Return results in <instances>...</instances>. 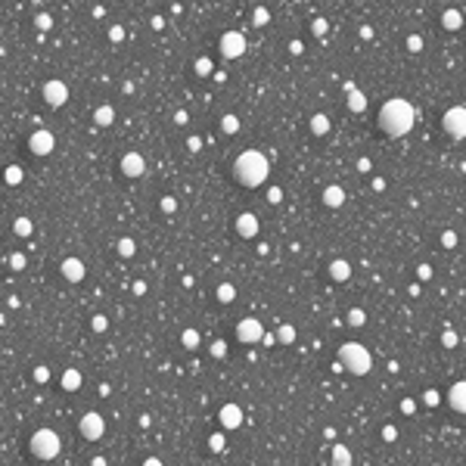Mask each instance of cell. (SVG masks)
<instances>
[{
  "instance_id": "obj_39",
  "label": "cell",
  "mask_w": 466,
  "mask_h": 466,
  "mask_svg": "<svg viewBox=\"0 0 466 466\" xmlns=\"http://www.w3.org/2000/svg\"><path fill=\"white\" fill-rule=\"evenodd\" d=\"M159 205H162V211H165V214L177 211V199H174V196H162V202H159Z\"/></svg>"
},
{
  "instance_id": "obj_7",
  "label": "cell",
  "mask_w": 466,
  "mask_h": 466,
  "mask_svg": "<svg viewBox=\"0 0 466 466\" xmlns=\"http://www.w3.org/2000/svg\"><path fill=\"white\" fill-rule=\"evenodd\" d=\"M237 339H240L243 345H258L261 339H264V327H261V320H255V317L240 320V324H237Z\"/></svg>"
},
{
  "instance_id": "obj_22",
  "label": "cell",
  "mask_w": 466,
  "mask_h": 466,
  "mask_svg": "<svg viewBox=\"0 0 466 466\" xmlns=\"http://www.w3.org/2000/svg\"><path fill=\"white\" fill-rule=\"evenodd\" d=\"M348 109H351V112H364V109H367V94L351 91V94H348Z\"/></svg>"
},
{
  "instance_id": "obj_20",
  "label": "cell",
  "mask_w": 466,
  "mask_h": 466,
  "mask_svg": "<svg viewBox=\"0 0 466 466\" xmlns=\"http://www.w3.org/2000/svg\"><path fill=\"white\" fill-rule=\"evenodd\" d=\"M94 121L100 124V128H109V124L115 121V109L112 106H100V109L94 112Z\"/></svg>"
},
{
  "instance_id": "obj_42",
  "label": "cell",
  "mask_w": 466,
  "mask_h": 466,
  "mask_svg": "<svg viewBox=\"0 0 466 466\" xmlns=\"http://www.w3.org/2000/svg\"><path fill=\"white\" fill-rule=\"evenodd\" d=\"M211 357H227V342H221V339H218V342L211 345Z\"/></svg>"
},
{
  "instance_id": "obj_18",
  "label": "cell",
  "mask_w": 466,
  "mask_h": 466,
  "mask_svg": "<svg viewBox=\"0 0 466 466\" xmlns=\"http://www.w3.org/2000/svg\"><path fill=\"white\" fill-rule=\"evenodd\" d=\"M81 382H84V376H81V370H75V367H68V370L62 373V389H65V392H78V389H81Z\"/></svg>"
},
{
  "instance_id": "obj_21",
  "label": "cell",
  "mask_w": 466,
  "mask_h": 466,
  "mask_svg": "<svg viewBox=\"0 0 466 466\" xmlns=\"http://www.w3.org/2000/svg\"><path fill=\"white\" fill-rule=\"evenodd\" d=\"M333 466H351V451L345 444H336L333 447Z\"/></svg>"
},
{
  "instance_id": "obj_1",
  "label": "cell",
  "mask_w": 466,
  "mask_h": 466,
  "mask_svg": "<svg viewBox=\"0 0 466 466\" xmlns=\"http://www.w3.org/2000/svg\"><path fill=\"white\" fill-rule=\"evenodd\" d=\"M414 121H417V109L410 106L407 100H389L382 103V109H379V128L392 137H404L410 128H414Z\"/></svg>"
},
{
  "instance_id": "obj_4",
  "label": "cell",
  "mask_w": 466,
  "mask_h": 466,
  "mask_svg": "<svg viewBox=\"0 0 466 466\" xmlns=\"http://www.w3.org/2000/svg\"><path fill=\"white\" fill-rule=\"evenodd\" d=\"M59 451H62V441H59V435L53 432V429L44 426V429H38V432L31 435V454L38 460H56Z\"/></svg>"
},
{
  "instance_id": "obj_49",
  "label": "cell",
  "mask_w": 466,
  "mask_h": 466,
  "mask_svg": "<svg viewBox=\"0 0 466 466\" xmlns=\"http://www.w3.org/2000/svg\"><path fill=\"white\" fill-rule=\"evenodd\" d=\"M401 410H404V414H414V410H417V401H414V398H404V401H401Z\"/></svg>"
},
{
  "instance_id": "obj_19",
  "label": "cell",
  "mask_w": 466,
  "mask_h": 466,
  "mask_svg": "<svg viewBox=\"0 0 466 466\" xmlns=\"http://www.w3.org/2000/svg\"><path fill=\"white\" fill-rule=\"evenodd\" d=\"M441 25H444L447 31H457V28L463 25V16H460V10H454V7H451V10H444V13H441Z\"/></svg>"
},
{
  "instance_id": "obj_37",
  "label": "cell",
  "mask_w": 466,
  "mask_h": 466,
  "mask_svg": "<svg viewBox=\"0 0 466 466\" xmlns=\"http://www.w3.org/2000/svg\"><path fill=\"white\" fill-rule=\"evenodd\" d=\"M91 327H94V333H106V327H109V320H106L103 314H94V320H91Z\"/></svg>"
},
{
  "instance_id": "obj_5",
  "label": "cell",
  "mask_w": 466,
  "mask_h": 466,
  "mask_svg": "<svg viewBox=\"0 0 466 466\" xmlns=\"http://www.w3.org/2000/svg\"><path fill=\"white\" fill-rule=\"evenodd\" d=\"M441 128L454 140H463L466 137V106H451V109L441 115Z\"/></svg>"
},
{
  "instance_id": "obj_11",
  "label": "cell",
  "mask_w": 466,
  "mask_h": 466,
  "mask_svg": "<svg viewBox=\"0 0 466 466\" xmlns=\"http://www.w3.org/2000/svg\"><path fill=\"white\" fill-rule=\"evenodd\" d=\"M28 146H31L34 156H50L53 146H56V137H53L50 131H34V134L28 137Z\"/></svg>"
},
{
  "instance_id": "obj_28",
  "label": "cell",
  "mask_w": 466,
  "mask_h": 466,
  "mask_svg": "<svg viewBox=\"0 0 466 466\" xmlns=\"http://www.w3.org/2000/svg\"><path fill=\"white\" fill-rule=\"evenodd\" d=\"M221 128H224V134H237L240 131V118L237 115H224L221 118Z\"/></svg>"
},
{
  "instance_id": "obj_44",
  "label": "cell",
  "mask_w": 466,
  "mask_h": 466,
  "mask_svg": "<svg viewBox=\"0 0 466 466\" xmlns=\"http://www.w3.org/2000/svg\"><path fill=\"white\" fill-rule=\"evenodd\" d=\"M280 199H283V190H280V187H271V190H267V202H274V205H277Z\"/></svg>"
},
{
  "instance_id": "obj_48",
  "label": "cell",
  "mask_w": 466,
  "mask_h": 466,
  "mask_svg": "<svg viewBox=\"0 0 466 466\" xmlns=\"http://www.w3.org/2000/svg\"><path fill=\"white\" fill-rule=\"evenodd\" d=\"M34 379H38V382H47V379H50V370H47V367H38V370H34Z\"/></svg>"
},
{
  "instance_id": "obj_16",
  "label": "cell",
  "mask_w": 466,
  "mask_h": 466,
  "mask_svg": "<svg viewBox=\"0 0 466 466\" xmlns=\"http://www.w3.org/2000/svg\"><path fill=\"white\" fill-rule=\"evenodd\" d=\"M324 202H327L330 208H339V205L345 202V190L339 187V184H330V187L324 190Z\"/></svg>"
},
{
  "instance_id": "obj_52",
  "label": "cell",
  "mask_w": 466,
  "mask_h": 466,
  "mask_svg": "<svg viewBox=\"0 0 466 466\" xmlns=\"http://www.w3.org/2000/svg\"><path fill=\"white\" fill-rule=\"evenodd\" d=\"M373 165H370V159H357V171H370Z\"/></svg>"
},
{
  "instance_id": "obj_35",
  "label": "cell",
  "mask_w": 466,
  "mask_h": 466,
  "mask_svg": "<svg viewBox=\"0 0 466 466\" xmlns=\"http://www.w3.org/2000/svg\"><path fill=\"white\" fill-rule=\"evenodd\" d=\"M34 25H38V28H44V31H47V28L53 25V16H50V13H38V16H34Z\"/></svg>"
},
{
  "instance_id": "obj_36",
  "label": "cell",
  "mask_w": 466,
  "mask_h": 466,
  "mask_svg": "<svg viewBox=\"0 0 466 466\" xmlns=\"http://www.w3.org/2000/svg\"><path fill=\"white\" fill-rule=\"evenodd\" d=\"M267 19H271V13H267L264 7H255V13H252V22H255V25H264Z\"/></svg>"
},
{
  "instance_id": "obj_32",
  "label": "cell",
  "mask_w": 466,
  "mask_h": 466,
  "mask_svg": "<svg viewBox=\"0 0 466 466\" xmlns=\"http://www.w3.org/2000/svg\"><path fill=\"white\" fill-rule=\"evenodd\" d=\"M311 31H314V34H317V38H320V34H327V31H330V22L324 19V16H317V19L311 22Z\"/></svg>"
},
{
  "instance_id": "obj_46",
  "label": "cell",
  "mask_w": 466,
  "mask_h": 466,
  "mask_svg": "<svg viewBox=\"0 0 466 466\" xmlns=\"http://www.w3.org/2000/svg\"><path fill=\"white\" fill-rule=\"evenodd\" d=\"M187 149H190V152H199V149H202V140H199V137H190V140H187Z\"/></svg>"
},
{
  "instance_id": "obj_53",
  "label": "cell",
  "mask_w": 466,
  "mask_h": 466,
  "mask_svg": "<svg viewBox=\"0 0 466 466\" xmlns=\"http://www.w3.org/2000/svg\"><path fill=\"white\" fill-rule=\"evenodd\" d=\"M301 50H304V47H301V41H292V44H289V53H295V56H298Z\"/></svg>"
},
{
  "instance_id": "obj_15",
  "label": "cell",
  "mask_w": 466,
  "mask_h": 466,
  "mask_svg": "<svg viewBox=\"0 0 466 466\" xmlns=\"http://www.w3.org/2000/svg\"><path fill=\"white\" fill-rule=\"evenodd\" d=\"M62 277L68 283H81L84 280V261L81 258H65L62 261Z\"/></svg>"
},
{
  "instance_id": "obj_17",
  "label": "cell",
  "mask_w": 466,
  "mask_h": 466,
  "mask_svg": "<svg viewBox=\"0 0 466 466\" xmlns=\"http://www.w3.org/2000/svg\"><path fill=\"white\" fill-rule=\"evenodd\" d=\"M330 277L339 280V283H345V280L351 277V264H348L345 258H336V261L330 264Z\"/></svg>"
},
{
  "instance_id": "obj_45",
  "label": "cell",
  "mask_w": 466,
  "mask_h": 466,
  "mask_svg": "<svg viewBox=\"0 0 466 466\" xmlns=\"http://www.w3.org/2000/svg\"><path fill=\"white\" fill-rule=\"evenodd\" d=\"M10 267H13V271H22V267H25V255H13L10 258Z\"/></svg>"
},
{
  "instance_id": "obj_41",
  "label": "cell",
  "mask_w": 466,
  "mask_h": 466,
  "mask_svg": "<svg viewBox=\"0 0 466 466\" xmlns=\"http://www.w3.org/2000/svg\"><path fill=\"white\" fill-rule=\"evenodd\" d=\"M407 50H414V53L423 50V38H420V34H410V38H407Z\"/></svg>"
},
{
  "instance_id": "obj_6",
  "label": "cell",
  "mask_w": 466,
  "mask_h": 466,
  "mask_svg": "<svg viewBox=\"0 0 466 466\" xmlns=\"http://www.w3.org/2000/svg\"><path fill=\"white\" fill-rule=\"evenodd\" d=\"M218 47H221V56L224 59H240L243 53H246V34L243 31H224L221 41H218Z\"/></svg>"
},
{
  "instance_id": "obj_29",
  "label": "cell",
  "mask_w": 466,
  "mask_h": 466,
  "mask_svg": "<svg viewBox=\"0 0 466 466\" xmlns=\"http://www.w3.org/2000/svg\"><path fill=\"white\" fill-rule=\"evenodd\" d=\"M181 342H184V348H196V345H199V333H196V330H184Z\"/></svg>"
},
{
  "instance_id": "obj_55",
  "label": "cell",
  "mask_w": 466,
  "mask_h": 466,
  "mask_svg": "<svg viewBox=\"0 0 466 466\" xmlns=\"http://www.w3.org/2000/svg\"><path fill=\"white\" fill-rule=\"evenodd\" d=\"M261 345H277V336H271V333H267V336L261 339Z\"/></svg>"
},
{
  "instance_id": "obj_58",
  "label": "cell",
  "mask_w": 466,
  "mask_h": 466,
  "mask_svg": "<svg viewBox=\"0 0 466 466\" xmlns=\"http://www.w3.org/2000/svg\"><path fill=\"white\" fill-rule=\"evenodd\" d=\"M91 466H106V460H103V457H94V463H91Z\"/></svg>"
},
{
  "instance_id": "obj_54",
  "label": "cell",
  "mask_w": 466,
  "mask_h": 466,
  "mask_svg": "<svg viewBox=\"0 0 466 466\" xmlns=\"http://www.w3.org/2000/svg\"><path fill=\"white\" fill-rule=\"evenodd\" d=\"M143 466H162V460H159V457H146V460H143Z\"/></svg>"
},
{
  "instance_id": "obj_10",
  "label": "cell",
  "mask_w": 466,
  "mask_h": 466,
  "mask_svg": "<svg viewBox=\"0 0 466 466\" xmlns=\"http://www.w3.org/2000/svg\"><path fill=\"white\" fill-rule=\"evenodd\" d=\"M118 168H121L124 177H143V174H146V159H143L140 152H124Z\"/></svg>"
},
{
  "instance_id": "obj_2",
  "label": "cell",
  "mask_w": 466,
  "mask_h": 466,
  "mask_svg": "<svg viewBox=\"0 0 466 466\" xmlns=\"http://www.w3.org/2000/svg\"><path fill=\"white\" fill-rule=\"evenodd\" d=\"M267 171H271V162H267V156L258 152V149H246L237 156V162H233V174H237V181L243 187H261L267 181Z\"/></svg>"
},
{
  "instance_id": "obj_23",
  "label": "cell",
  "mask_w": 466,
  "mask_h": 466,
  "mask_svg": "<svg viewBox=\"0 0 466 466\" xmlns=\"http://www.w3.org/2000/svg\"><path fill=\"white\" fill-rule=\"evenodd\" d=\"M214 295H218L221 304H230L233 298H237V289H233V283H221L218 289H214Z\"/></svg>"
},
{
  "instance_id": "obj_26",
  "label": "cell",
  "mask_w": 466,
  "mask_h": 466,
  "mask_svg": "<svg viewBox=\"0 0 466 466\" xmlns=\"http://www.w3.org/2000/svg\"><path fill=\"white\" fill-rule=\"evenodd\" d=\"M13 230H16V237H31V230H34V224H31L28 218H16Z\"/></svg>"
},
{
  "instance_id": "obj_51",
  "label": "cell",
  "mask_w": 466,
  "mask_h": 466,
  "mask_svg": "<svg viewBox=\"0 0 466 466\" xmlns=\"http://www.w3.org/2000/svg\"><path fill=\"white\" fill-rule=\"evenodd\" d=\"M420 280H429V277H432V267H429V264H420Z\"/></svg>"
},
{
  "instance_id": "obj_8",
  "label": "cell",
  "mask_w": 466,
  "mask_h": 466,
  "mask_svg": "<svg viewBox=\"0 0 466 466\" xmlns=\"http://www.w3.org/2000/svg\"><path fill=\"white\" fill-rule=\"evenodd\" d=\"M44 103H50L53 109H59V106L68 103V84L59 81V78H53V81H44Z\"/></svg>"
},
{
  "instance_id": "obj_14",
  "label": "cell",
  "mask_w": 466,
  "mask_h": 466,
  "mask_svg": "<svg viewBox=\"0 0 466 466\" xmlns=\"http://www.w3.org/2000/svg\"><path fill=\"white\" fill-rule=\"evenodd\" d=\"M237 233L240 237H246V240H252L255 233H258V218L252 211H243L240 218H237Z\"/></svg>"
},
{
  "instance_id": "obj_13",
  "label": "cell",
  "mask_w": 466,
  "mask_h": 466,
  "mask_svg": "<svg viewBox=\"0 0 466 466\" xmlns=\"http://www.w3.org/2000/svg\"><path fill=\"white\" fill-rule=\"evenodd\" d=\"M447 404H451L457 414H466V379L451 385V392H447Z\"/></svg>"
},
{
  "instance_id": "obj_30",
  "label": "cell",
  "mask_w": 466,
  "mask_h": 466,
  "mask_svg": "<svg viewBox=\"0 0 466 466\" xmlns=\"http://www.w3.org/2000/svg\"><path fill=\"white\" fill-rule=\"evenodd\" d=\"M118 255H121V258H131V255H134V240L121 237V240H118Z\"/></svg>"
},
{
  "instance_id": "obj_3",
  "label": "cell",
  "mask_w": 466,
  "mask_h": 466,
  "mask_svg": "<svg viewBox=\"0 0 466 466\" xmlns=\"http://www.w3.org/2000/svg\"><path fill=\"white\" fill-rule=\"evenodd\" d=\"M339 361H342V367L348 373H354V376H367L370 367H373V357L361 342H345L342 348H339Z\"/></svg>"
},
{
  "instance_id": "obj_31",
  "label": "cell",
  "mask_w": 466,
  "mask_h": 466,
  "mask_svg": "<svg viewBox=\"0 0 466 466\" xmlns=\"http://www.w3.org/2000/svg\"><path fill=\"white\" fill-rule=\"evenodd\" d=\"M348 324H351V327H364V324H367V314H364L361 308H351V311H348Z\"/></svg>"
},
{
  "instance_id": "obj_33",
  "label": "cell",
  "mask_w": 466,
  "mask_h": 466,
  "mask_svg": "<svg viewBox=\"0 0 466 466\" xmlns=\"http://www.w3.org/2000/svg\"><path fill=\"white\" fill-rule=\"evenodd\" d=\"M441 345H444V348H457V333H454V330H444V333H441Z\"/></svg>"
},
{
  "instance_id": "obj_43",
  "label": "cell",
  "mask_w": 466,
  "mask_h": 466,
  "mask_svg": "<svg viewBox=\"0 0 466 466\" xmlns=\"http://www.w3.org/2000/svg\"><path fill=\"white\" fill-rule=\"evenodd\" d=\"M423 401H426L429 407H435V404H438V392H435V389H426V395H423Z\"/></svg>"
},
{
  "instance_id": "obj_34",
  "label": "cell",
  "mask_w": 466,
  "mask_h": 466,
  "mask_svg": "<svg viewBox=\"0 0 466 466\" xmlns=\"http://www.w3.org/2000/svg\"><path fill=\"white\" fill-rule=\"evenodd\" d=\"M196 75H202V78L211 75V59H205V56H202V59H196Z\"/></svg>"
},
{
  "instance_id": "obj_47",
  "label": "cell",
  "mask_w": 466,
  "mask_h": 466,
  "mask_svg": "<svg viewBox=\"0 0 466 466\" xmlns=\"http://www.w3.org/2000/svg\"><path fill=\"white\" fill-rule=\"evenodd\" d=\"M382 438H385V441H395V438H398V429H395V426H385V429H382Z\"/></svg>"
},
{
  "instance_id": "obj_50",
  "label": "cell",
  "mask_w": 466,
  "mask_h": 466,
  "mask_svg": "<svg viewBox=\"0 0 466 466\" xmlns=\"http://www.w3.org/2000/svg\"><path fill=\"white\" fill-rule=\"evenodd\" d=\"M109 38H112V41H121V38H124V28H121V25H112V28H109Z\"/></svg>"
},
{
  "instance_id": "obj_56",
  "label": "cell",
  "mask_w": 466,
  "mask_h": 466,
  "mask_svg": "<svg viewBox=\"0 0 466 466\" xmlns=\"http://www.w3.org/2000/svg\"><path fill=\"white\" fill-rule=\"evenodd\" d=\"M146 292V283H134V295H143Z\"/></svg>"
},
{
  "instance_id": "obj_9",
  "label": "cell",
  "mask_w": 466,
  "mask_h": 466,
  "mask_svg": "<svg viewBox=\"0 0 466 466\" xmlns=\"http://www.w3.org/2000/svg\"><path fill=\"white\" fill-rule=\"evenodd\" d=\"M78 429H81V435H84L87 441H100L103 432H106V420L97 414V410H91V414H84V417H81Z\"/></svg>"
},
{
  "instance_id": "obj_38",
  "label": "cell",
  "mask_w": 466,
  "mask_h": 466,
  "mask_svg": "<svg viewBox=\"0 0 466 466\" xmlns=\"http://www.w3.org/2000/svg\"><path fill=\"white\" fill-rule=\"evenodd\" d=\"M441 246H444V249H454V246H457V233H454V230H444V233H441Z\"/></svg>"
},
{
  "instance_id": "obj_57",
  "label": "cell",
  "mask_w": 466,
  "mask_h": 466,
  "mask_svg": "<svg viewBox=\"0 0 466 466\" xmlns=\"http://www.w3.org/2000/svg\"><path fill=\"white\" fill-rule=\"evenodd\" d=\"M174 121H177V124H187V112L181 109V112H177V115H174Z\"/></svg>"
},
{
  "instance_id": "obj_12",
  "label": "cell",
  "mask_w": 466,
  "mask_h": 466,
  "mask_svg": "<svg viewBox=\"0 0 466 466\" xmlns=\"http://www.w3.org/2000/svg\"><path fill=\"white\" fill-rule=\"evenodd\" d=\"M218 420H221L224 429H240L243 426V407L240 404H224L218 410Z\"/></svg>"
},
{
  "instance_id": "obj_24",
  "label": "cell",
  "mask_w": 466,
  "mask_h": 466,
  "mask_svg": "<svg viewBox=\"0 0 466 466\" xmlns=\"http://www.w3.org/2000/svg\"><path fill=\"white\" fill-rule=\"evenodd\" d=\"M311 131H314V134H317V137H324V134H327V131H330V118H327V115H324V112H317V115H314V118H311Z\"/></svg>"
},
{
  "instance_id": "obj_27",
  "label": "cell",
  "mask_w": 466,
  "mask_h": 466,
  "mask_svg": "<svg viewBox=\"0 0 466 466\" xmlns=\"http://www.w3.org/2000/svg\"><path fill=\"white\" fill-rule=\"evenodd\" d=\"M22 177H25V171H22L19 165H10V168H7V184H10V187L22 184Z\"/></svg>"
},
{
  "instance_id": "obj_40",
  "label": "cell",
  "mask_w": 466,
  "mask_h": 466,
  "mask_svg": "<svg viewBox=\"0 0 466 466\" xmlns=\"http://www.w3.org/2000/svg\"><path fill=\"white\" fill-rule=\"evenodd\" d=\"M208 447H211V451H224V435H221V432H214V435L208 438Z\"/></svg>"
},
{
  "instance_id": "obj_25",
  "label": "cell",
  "mask_w": 466,
  "mask_h": 466,
  "mask_svg": "<svg viewBox=\"0 0 466 466\" xmlns=\"http://www.w3.org/2000/svg\"><path fill=\"white\" fill-rule=\"evenodd\" d=\"M277 342H280V345H292V342H295V327L283 324V327L277 330Z\"/></svg>"
}]
</instances>
